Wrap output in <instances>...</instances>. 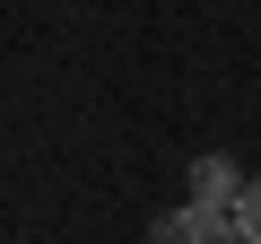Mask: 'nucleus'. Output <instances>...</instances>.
Here are the masks:
<instances>
[{
	"label": "nucleus",
	"mask_w": 261,
	"mask_h": 244,
	"mask_svg": "<svg viewBox=\"0 0 261 244\" xmlns=\"http://www.w3.org/2000/svg\"><path fill=\"white\" fill-rule=\"evenodd\" d=\"M148 244H244V235H235V218H226V209L183 201V209H166V218L148 227Z\"/></svg>",
	"instance_id": "nucleus-1"
},
{
	"label": "nucleus",
	"mask_w": 261,
	"mask_h": 244,
	"mask_svg": "<svg viewBox=\"0 0 261 244\" xmlns=\"http://www.w3.org/2000/svg\"><path fill=\"white\" fill-rule=\"evenodd\" d=\"M235 192H244V175L226 157H192V201L200 209H235Z\"/></svg>",
	"instance_id": "nucleus-2"
},
{
	"label": "nucleus",
	"mask_w": 261,
	"mask_h": 244,
	"mask_svg": "<svg viewBox=\"0 0 261 244\" xmlns=\"http://www.w3.org/2000/svg\"><path fill=\"white\" fill-rule=\"evenodd\" d=\"M226 218H235V235H244V244H261V175L235 192V209H226Z\"/></svg>",
	"instance_id": "nucleus-3"
}]
</instances>
